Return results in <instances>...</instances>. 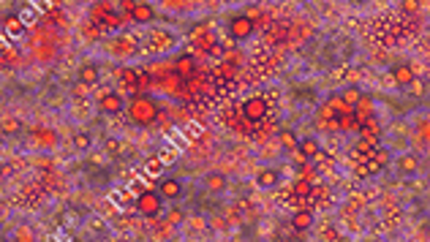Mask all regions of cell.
<instances>
[{"mask_svg":"<svg viewBox=\"0 0 430 242\" xmlns=\"http://www.w3.org/2000/svg\"><path fill=\"white\" fill-rule=\"evenodd\" d=\"M408 87H411V93H414V95H419V93H422V90H425L419 79H411V84H408Z\"/></svg>","mask_w":430,"mask_h":242,"instance_id":"cell-27","label":"cell"},{"mask_svg":"<svg viewBox=\"0 0 430 242\" xmlns=\"http://www.w3.org/2000/svg\"><path fill=\"white\" fill-rule=\"evenodd\" d=\"M139 77L142 74L134 71V68H123V71H120V82H123L125 87H136V84H139Z\"/></svg>","mask_w":430,"mask_h":242,"instance_id":"cell-18","label":"cell"},{"mask_svg":"<svg viewBox=\"0 0 430 242\" xmlns=\"http://www.w3.org/2000/svg\"><path fill=\"white\" fill-rule=\"evenodd\" d=\"M264 114H267V101L259 98V95H254V98H248L242 104V117L251 120V123H259Z\"/></svg>","mask_w":430,"mask_h":242,"instance_id":"cell-3","label":"cell"},{"mask_svg":"<svg viewBox=\"0 0 430 242\" xmlns=\"http://www.w3.org/2000/svg\"><path fill=\"white\" fill-rule=\"evenodd\" d=\"M104 25H106V27H120V25H123V19H120L117 14L109 11V14H104Z\"/></svg>","mask_w":430,"mask_h":242,"instance_id":"cell-25","label":"cell"},{"mask_svg":"<svg viewBox=\"0 0 430 242\" xmlns=\"http://www.w3.org/2000/svg\"><path fill=\"white\" fill-rule=\"evenodd\" d=\"M90 144H93V139H90L87 131H77V134H74V147L77 150L85 153V150H90Z\"/></svg>","mask_w":430,"mask_h":242,"instance_id":"cell-19","label":"cell"},{"mask_svg":"<svg viewBox=\"0 0 430 242\" xmlns=\"http://www.w3.org/2000/svg\"><path fill=\"white\" fill-rule=\"evenodd\" d=\"M341 114H338V109L332 107V104H327V107H321V112H318V120H324V123H332V120H338Z\"/></svg>","mask_w":430,"mask_h":242,"instance_id":"cell-22","label":"cell"},{"mask_svg":"<svg viewBox=\"0 0 430 242\" xmlns=\"http://www.w3.org/2000/svg\"><path fill=\"white\" fill-rule=\"evenodd\" d=\"M52 139H55L52 134H44V136H41V142H44V144H52Z\"/></svg>","mask_w":430,"mask_h":242,"instance_id":"cell-34","label":"cell"},{"mask_svg":"<svg viewBox=\"0 0 430 242\" xmlns=\"http://www.w3.org/2000/svg\"><path fill=\"white\" fill-rule=\"evenodd\" d=\"M311 223H313V215H311V213H297L294 218H291V226H294L297 231L311 229Z\"/></svg>","mask_w":430,"mask_h":242,"instance_id":"cell-16","label":"cell"},{"mask_svg":"<svg viewBox=\"0 0 430 242\" xmlns=\"http://www.w3.org/2000/svg\"><path fill=\"white\" fill-rule=\"evenodd\" d=\"M414 79V71H411V65H395V71H392V82L401 84V87H408Z\"/></svg>","mask_w":430,"mask_h":242,"instance_id":"cell-8","label":"cell"},{"mask_svg":"<svg viewBox=\"0 0 430 242\" xmlns=\"http://www.w3.org/2000/svg\"><path fill=\"white\" fill-rule=\"evenodd\" d=\"M354 117H357V123H360V125H365L368 120L373 117V104H371V98H365V95H362V98L354 104Z\"/></svg>","mask_w":430,"mask_h":242,"instance_id":"cell-6","label":"cell"},{"mask_svg":"<svg viewBox=\"0 0 430 242\" xmlns=\"http://www.w3.org/2000/svg\"><path fill=\"white\" fill-rule=\"evenodd\" d=\"M174 74H180V77L188 82V79L196 74V71H194V60H191V57H180V60L174 63Z\"/></svg>","mask_w":430,"mask_h":242,"instance_id":"cell-11","label":"cell"},{"mask_svg":"<svg viewBox=\"0 0 430 242\" xmlns=\"http://www.w3.org/2000/svg\"><path fill=\"white\" fill-rule=\"evenodd\" d=\"M278 142H281L286 150H291V153H294V150L300 147V139H297L294 131H281V134H278Z\"/></svg>","mask_w":430,"mask_h":242,"instance_id":"cell-14","label":"cell"},{"mask_svg":"<svg viewBox=\"0 0 430 242\" xmlns=\"http://www.w3.org/2000/svg\"><path fill=\"white\" fill-rule=\"evenodd\" d=\"M403 8H406V11H417V0H406V3H403Z\"/></svg>","mask_w":430,"mask_h":242,"instance_id":"cell-32","label":"cell"},{"mask_svg":"<svg viewBox=\"0 0 430 242\" xmlns=\"http://www.w3.org/2000/svg\"><path fill=\"white\" fill-rule=\"evenodd\" d=\"M120 6H123L125 11H134V8H136V0H120Z\"/></svg>","mask_w":430,"mask_h":242,"instance_id":"cell-30","label":"cell"},{"mask_svg":"<svg viewBox=\"0 0 430 242\" xmlns=\"http://www.w3.org/2000/svg\"><path fill=\"white\" fill-rule=\"evenodd\" d=\"M17 237L19 240H30L33 234H30V229H17Z\"/></svg>","mask_w":430,"mask_h":242,"instance_id":"cell-31","label":"cell"},{"mask_svg":"<svg viewBox=\"0 0 430 242\" xmlns=\"http://www.w3.org/2000/svg\"><path fill=\"white\" fill-rule=\"evenodd\" d=\"M131 19H134V22H150V19H153V6H150V3H136V8H134V11H131Z\"/></svg>","mask_w":430,"mask_h":242,"instance_id":"cell-9","label":"cell"},{"mask_svg":"<svg viewBox=\"0 0 430 242\" xmlns=\"http://www.w3.org/2000/svg\"><path fill=\"white\" fill-rule=\"evenodd\" d=\"M180 190H183V188H180V183H177V180H164V183H161V188H158V193L164 196V199H180Z\"/></svg>","mask_w":430,"mask_h":242,"instance_id":"cell-10","label":"cell"},{"mask_svg":"<svg viewBox=\"0 0 430 242\" xmlns=\"http://www.w3.org/2000/svg\"><path fill=\"white\" fill-rule=\"evenodd\" d=\"M98 107L104 109L106 114H117V112H123V98L115 95V93H104L98 98Z\"/></svg>","mask_w":430,"mask_h":242,"instance_id":"cell-5","label":"cell"},{"mask_svg":"<svg viewBox=\"0 0 430 242\" xmlns=\"http://www.w3.org/2000/svg\"><path fill=\"white\" fill-rule=\"evenodd\" d=\"M204 185L212 190V193H218V190H224V188H226V177H224V174H207Z\"/></svg>","mask_w":430,"mask_h":242,"instance_id":"cell-17","label":"cell"},{"mask_svg":"<svg viewBox=\"0 0 430 242\" xmlns=\"http://www.w3.org/2000/svg\"><path fill=\"white\" fill-rule=\"evenodd\" d=\"M398 166H401V171H403V174H414V171L419 169V161H417V155L406 153L401 161H398Z\"/></svg>","mask_w":430,"mask_h":242,"instance_id":"cell-15","label":"cell"},{"mask_svg":"<svg viewBox=\"0 0 430 242\" xmlns=\"http://www.w3.org/2000/svg\"><path fill=\"white\" fill-rule=\"evenodd\" d=\"M6 27H8V33H11V36H19V33H22V19H19V17H8L6 19Z\"/></svg>","mask_w":430,"mask_h":242,"instance_id":"cell-24","label":"cell"},{"mask_svg":"<svg viewBox=\"0 0 430 242\" xmlns=\"http://www.w3.org/2000/svg\"><path fill=\"white\" fill-rule=\"evenodd\" d=\"M229 33H231L234 38H248L251 33H254V19H251V17H237V19H231Z\"/></svg>","mask_w":430,"mask_h":242,"instance_id":"cell-4","label":"cell"},{"mask_svg":"<svg viewBox=\"0 0 430 242\" xmlns=\"http://www.w3.org/2000/svg\"><path fill=\"white\" fill-rule=\"evenodd\" d=\"M14 128H19V123H14V120H6V134H14Z\"/></svg>","mask_w":430,"mask_h":242,"instance_id":"cell-33","label":"cell"},{"mask_svg":"<svg viewBox=\"0 0 430 242\" xmlns=\"http://www.w3.org/2000/svg\"><path fill=\"white\" fill-rule=\"evenodd\" d=\"M128 112H131V117H134L136 123H142V125L153 123V120L158 117V107H155V101L147 98V95H136V98L131 101Z\"/></svg>","mask_w":430,"mask_h":242,"instance_id":"cell-1","label":"cell"},{"mask_svg":"<svg viewBox=\"0 0 430 242\" xmlns=\"http://www.w3.org/2000/svg\"><path fill=\"white\" fill-rule=\"evenodd\" d=\"M161 201H164V196L161 193H150V190H144V193H139V199H136V210H139L142 215L153 218V215L161 213Z\"/></svg>","mask_w":430,"mask_h":242,"instance_id":"cell-2","label":"cell"},{"mask_svg":"<svg viewBox=\"0 0 430 242\" xmlns=\"http://www.w3.org/2000/svg\"><path fill=\"white\" fill-rule=\"evenodd\" d=\"M106 150H109V153H115V155H117V153H120V142H115V139H109V142H106Z\"/></svg>","mask_w":430,"mask_h":242,"instance_id":"cell-29","label":"cell"},{"mask_svg":"<svg viewBox=\"0 0 430 242\" xmlns=\"http://www.w3.org/2000/svg\"><path fill=\"white\" fill-rule=\"evenodd\" d=\"M294 196H300V199H308V196H313V185H311V180L302 177L300 183L294 185Z\"/></svg>","mask_w":430,"mask_h":242,"instance_id":"cell-21","label":"cell"},{"mask_svg":"<svg viewBox=\"0 0 430 242\" xmlns=\"http://www.w3.org/2000/svg\"><path fill=\"white\" fill-rule=\"evenodd\" d=\"M95 79H98V65L87 63V65H82V68H79V82H82V84H93Z\"/></svg>","mask_w":430,"mask_h":242,"instance_id":"cell-13","label":"cell"},{"mask_svg":"<svg viewBox=\"0 0 430 242\" xmlns=\"http://www.w3.org/2000/svg\"><path fill=\"white\" fill-rule=\"evenodd\" d=\"M150 44H153V49H172L174 47V36L166 33V30H153L150 33Z\"/></svg>","mask_w":430,"mask_h":242,"instance_id":"cell-7","label":"cell"},{"mask_svg":"<svg viewBox=\"0 0 430 242\" xmlns=\"http://www.w3.org/2000/svg\"><path fill=\"white\" fill-rule=\"evenodd\" d=\"M180 220H183V213H180V210H172L169 213V223H180Z\"/></svg>","mask_w":430,"mask_h":242,"instance_id":"cell-28","label":"cell"},{"mask_svg":"<svg viewBox=\"0 0 430 242\" xmlns=\"http://www.w3.org/2000/svg\"><path fill=\"white\" fill-rule=\"evenodd\" d=\"M237 71H240L237 63H221V74H224V77H234Z\"/></svg>","mask_w":430,"mask_h":242,"instance_id":"cell-26","label":"cell"},{"mask_svg":"<svg viewBox=\"0 0 430 242\" xmlns=\"http://www.w3.org/2000/svg\"><path fill=\"white\" fill-rule=\"evenodd\" d=\"M300 153H305L308 158H316L321 150H318V142H316V139H302V142H300Z\"/></svg>","mask_w":430,"mask_h":242,"instance_id":"cell-20","label":"cell"},{"mask_svg":"<svg viewBox=\"0 0 430 242\" xmlns=\"http://www.w3.org/2000/svg\"><path fill=\"white\" fill-rule=\"evenodd\" d=\"M341 98L346 101V104H351V107H354V104H357V101L362 98V93H360L357 87H346V90H343V95H341Z\"/></svg>","mask_w":430,"mask_h":242,"instance_id":"cell-23","label":"cell"},{"mask_svg":"<svg viewBox=\"0 0 430 242\" xmlns=\"http://www.w3.org/2000/svg\"><path fill=\"white\" fill-rule=\"evenodd\" d=\"M278 171L275 169H264V171H259V177H256V183L261 185V188H275L278 185Z\"/></svg>","mask_w":430,"mask_h":242,"instance_id":"cell-12","label":"cell"}]
</instances>
